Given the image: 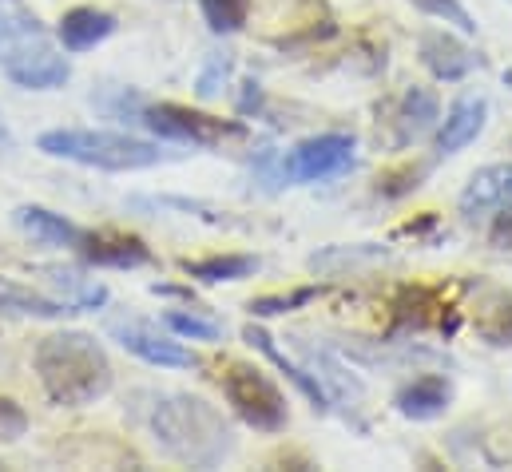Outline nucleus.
I'll return each instance as SVG.
<instances>
[{
    "instance_id": "f257e3e1",
    "label": "nucleus",
    "mask_w": 512,
    "mask_h": 472,
    "mask_svg": "<svg viewBox=\"0 0 512 472\" xmlns=\"http://www.w3.org/2000/svg\"><path fill=\"white\" fill-rule=\"evenodd\" d=\"M147 425H151L155 445L171 461L191 465V469H219L235 453V437H231V425L223 421V413L191 393L155 397Z\"/></svg>"
},
{
    "instance_id": "f03ea898",
    "label": "nucleus",
    "mask_w": 512,
    "mask_h": 472,
    "mask_svg": "<svg viewBox=\"0 0 512 472\" xmlns=\"http://www.w3.org/2000/svg\"><path fill=\"white\" fill-rule=\"evenodd\" d=\"M32 361H36V377L48 401L64 409L96 405L100 397L112 393V381H116V369L104 354V346L80 330H60V334L40 338Z\"/></svg>"
},
{
    "instance_id": "7ed1b4c3",
    "label": "nucleus",
    "mask_w": 512,
    "mask_h": 472,
    "mask_svg": "<svg viewBox=\"0 0 512 472\" xmlns=\"http://www.w3.org/2000/svg\"><path fill=\"white\" fill-rule=\"evenodd\" d=\"M36 147L52 159H68L80 167H100V171H143L171 163L175 155L163 151L151 139H135L124 131H92V127H56L36 139Z\"/></svg>"
},
{
    "instance_id": "20e7f679",
    "label": "nucleus",
    "mask_w": 512,
    "mask_h": 472,
    "mask_svg": "<svg viewBox=\"0 0 512 472\" xmlns=\"http://www.w3.org/2000/svg\"><path fill=\"white\" fill-rule=\"evenodd\" d=\"M219 385H223V397L235 409V417L247 421L251 429H258V433H282L286 429V421H290L286 393L274 385V377L262 365L227 361V369L219 373Z\"/></svg>"
},
{
    "instance_id": "39448f33",
    "label": "nucleus",
    "mask_w": 512,
    "mask_h": 472,
    "mask_svg": "<svg viewBox=\"0 0 512 472\" xmlns=\"http://www.w3.org/2000/svg\"><path fill=\"white\" fill-rule=\"evenodd\" d=\"M358 151V139L346 135V131H326V135H310L302 143H294L278 167H274V179L278 183H326V179H338L346 171H354V155Z\"/></svg>"
},
{
    "instance_id": "423d86ee",
    "label": "nucleus",
    "mask_w": 512,
    "mask_h": 472,
    "mask_svg": "<svg viewBox=\"0 0 512 472\" xmlns=\"http://www.w3.org/2000/svg\"><path fill=\"white\" fill-rule=\"evenodd\" d=\"M139 119L151 131H159L163 139L195 143V147H223V143L247 139V123L243 119H219L211 112L187 108V104H143Z\"/></svg>"
},
{
    "instance_id": "0eeeda50",
    "label": "nucleus",
    "mask_w": 512,
    "mask_h": 472,
    "mask_svg": "<svg viewBox=\"0 0 512 472\" xmlns=\"http://www.w3.org/2000/svg\"><path fill=\"white\" fill-rule=\"evenodd\" d=\"M0 68L16 88H28V92H52V88H64L72 80V64L52 48L48 32L4 48L0 52Z\"/></svg>"
},
{
    "instance_id": "6e6552de",
    "label": "nucleus",
    "mask_w": 512,
    "mask_h": 472,
    "mask_svg": "<svg viewBox=\"0 0 512 472\" xmlns=\"http://www.w3.org/2000/svg\"><path fill=\"white\" fill-rule=\"evenodd\" d=\"M302 350V369L318 381V389L326 393V405H338L358 429H362V405H366V389L362 381L330 354V350H314V346H298Z\"/></svg>"
},
{
    "instance_id": "1a4fd4ad",
    "label": "nucleus",
    "mask_w": 512,
    "mask_h": 472,
    "mask_svg": "<svg viewBox=\"0 0 512 472\" xmlns=\"http://www.w3.org/2000/svg\"><path fill=\"white\" fill-rule=\"evenodd\" d=\"M112 338L135 354L147 365H163V369H191L199 365V354H191L183 342L159 334L151 322H139V318H128V322H112Z\"/></svg>"
},
{
    "instance_id": "9d476101",
    "label": "nucleus",
    "mask_w": 512,
    "mask_h": 472,
    "mask_svg": "<svg viewBox=\"0 0 512 472\" xmlns=\"http://www.w3.org/2000/svg\"><path fill=\"white\" fill-rule=\"evenodd\" d=\"M76 250L84 254V262L92 266H108V270H135L151 262V246L131 231L116 227H100V231H80Z\"/></svg>"
},
{
    "instance_id": "9b49d317",
    "label": "nucleus",
    "mask_w": 512,
    "mask_h": 472,
    "mask_svg": "<svg viewBox=\"0 0 512 472\" xmlns=\"http://www.w3.org/2000/svg\"><path fill=\"white\" fill-rule=\"evenodd\" d=\"M417 48H421V64L429 68V76L433 80H445V84H457V80H465L469 72L481 68V56L465 40H457L453 32H445V28L421 32Z\"/></svg>"
},
{
    "instance_id": "f8f14e48",
    "label": "nucleus",
    "mask_w": 512,
    "mask_h": 472,
    "mask_svg": "<svg viewBox=\"0 0 512 472\" xmlns=\"http://www.w3.org/2000/svg\"><path fill=\"white\" fill-rule=\"evenodd\" d=\"M393 405L409 421H437L453 405V381L445 373H421L393 393Z\"/></svg>"
},
{
    "instance_id": "ddd939ff",
    "label": "nucleus",
    "mask_w": 512,
    "mask_h": 472,
    "mask_svg": "<svg viewBox=\"0 0 512 472\" xmlns=\"http://www.w3.org/2000/svg\"><path fill=\"white\" fill-rule=\"evenodd\" d=\"M485 123H489V100H485V96H461V100L449 108L441 131H437V159L465 151V147L485 131Z\"/></svg>"
},
{
    "instance_id": "4468645a",
    "label": "nucleus",
    "mask_w": 512,
    "mask_h": 472,
    "mask_svg": "<svg viewBox=\"0 0 512 472\" xmlns=\"http://www.w3.org/2000/svg\"><path fill=\"white\" fill-rule=\"evenodd\" d=\"M445 310H449V294L441 286H425V282L401 286V294L393 298V318L405 330H429V326L445 330Z\"/></svg>"
},
{
    "instance_id": "2eb2a0df",
    "label": "nucleus",
    "mask_w": 512,
    "mask_h": 472,
    "mask_svg": "<svg viewBox=\"0 0 512 472\" xmlns=\"http://www.w3.org/2000/svg\"><path fill=\"white\" fill-rule=\"evenodd\" d=\"M505 203H512V163L481 167L461 191V215L465 219H481V215H489Z\"/></svg>"
},
{
    "instance_id": "dca6fc26",
    "label": "nucleus",
    "mask_w": 512,
    "mask_h": 472,
    "mask_svg": "<svg viewBox=\"0 0 512 472\" xmlns=\"http://www.w3.org/2000/svg\"><path fill=\"white\" fill-rule=\"evenodd\" d=\"M116 16L104 12V8H92V4H80V8H68L56 24V40L64 44V52H88L96 44H104L112 32H116Z\"/></svg>"
},
{
    "instance_id": "f3484780",
    "label": "nucleus",
    "mask_w": 512,
    "mask_h": 472,
    "mask_svg": "<svg viewBox=\"0 0 512 472\" xmlns=\"http://www.w3.org/2000/svg\"><path fill=\"white\" fill-rule=\"evenodd\" d=\"M469 322H473V330H477L481 342H489V346H497V350L512 346V290L481 286Z\"/></svg>"
},
{
    "instance_id": "a211bd4d",
    "label": "nucleus",
    "mask_w": 512,
    "mask_h": 472,
    "mask_svg": "<svg viewBox=\"0 0 512 472\" xmlns=\"http://www.w3.org/2000/svg\"><path fill=\"white\" fill-rule=\"evenodd\" d=\"M437 119H441V104H437L433 88H421V84L405 88V96L393 108V143L405 147V143L421 139L425 131L437 127Z\"/></svg>"
},
{
    "instance_id": "6ab92c4d",
    "label": "nucleus",
    "mask_w": 512,
    "mask_h": 472,
    "mask_svg": "<svg viewBox=\"0 0 512 472\" xmlns=\"http://www.w3.org/2000/svg\"><path fill=\"white\" fill-rule=\"evenodd\" d=\"M72 314L60 298L36 294L32 286H20L12 278H0V318H36V322H60Z\"/></svg>"
},
{
    "instance_id": "aec40b11",
    "label": "nucleus",
    "mask_w": 512,
    "mask_h": 472,
    "mask_svg": "<svg viewBox=\"0 0 512 472\" xmlns=\"http://www.w3.org/2000/svg\"><path fill=\"white\" fill-rule=\"evenodd\" d=\"M16 227L24 231L28 238H36L40 246H76V238H80V227L76 223H68L64 215H56V211H48V207H36V203H24V207H16Z\"/></svg>"
},
{
    "instance_id": "412c9836",
    "label": "nucleus",
    "mask_w": 512,
    "mask_h": 472,
    "mask_svg": "<svg viewBox=\"0 0 512 472\" xmlns=\"http://www.w3.org/2000/svg\"><path fill=\"white\" fill-rule=\"evenodd\" d=\"M179 270L187 274V278H195V282H207V286H215V282H239V278H251L258 270V258L255 254H211V258H183L179 262Z\"/></svg>"
},
{
    "instance_id": "4be33fe9",
    "label": "nucleus",
    "mask_w": 512,
    "mask_h": 472,
    "mask_svg": "<svg viewBox=\"0 0 512 472\" xmlns=\"http://www.w3.org/2000/svg\"><path fill=\"white\" fill-rule=\"evenodd\" d=\"M243 338H247V342H251L262 357H270V361H274V365H278V369H282V373H286V377H290V381H294V385H298V389L310 397V405H314L318 413H326V409H330V405H326V393L318 389V381H314V377H310V373H306L298 361H290V357L282 354V350L274 346V338H270L262 326H247V330H243Z\"/></svg>"
},
{
    "instance_id": "5701e85b",
    "label": "nucleus",
    "mask_w": 512,
    "mask_h": 472,
    "mask_svg": "<svg viewBox=\"0 0 512 472\" xmlns=\"http://www.w3.org/2000/svg\"><path fill=\"white\" fill-rule=\"evenodd\" d=\"M48 278L60 286V302L76 314V310H96V306H104L108 302V286H100V282H84L80 274H72V270H48Z\"/></svg>"
},
{
    "instance_id": "b1692460",
    "label": "nucleus",
    "mask_w": 512,
    "mask_h": 472,
    "mask_svg": "<svg viewBox=\"0 0 512 472\" xmlns=\"http://www.w3.org/2000/svg\"><path fill=\"white\" fill-rule=\"evenodd\" d=\"M199 8H203L207 28L219 32V36L239 32L247 24V16H251V0H199Z\"/></svg>"
},
{
    "instance_id": "393cba45",
    "label": "nucleus",
    "mask_w": 512,
    "mask_h": 472,
    "mask_svg": "<svg viewBox=\"0 0 512 472\" xmlns=\"http://www.w3.org/2000/svg\"><path fill=\"white\" fill-rule=\"evenodd\" d=\"M163 326L179 338H195V342H219L223 338V322L207 318V314H187V310H167Z\"/></svg>"
},
{
    "instance_id": "a878e982",
    "label": "nucleus",
    "mask_w": 512,
    "mask_h": 472,
    "mask_svg": "<svg viewBox=\"0 0 512 472\" xmlns=\"http://www.w3.org/2000/svg\"><path fill=\"white\" fill-rule=\"evenodd\" d=\"M425 163H397V167H385L382 175H378V195L382 199H405V195H413L417 187H421V179H425Z\"/></svg>"
},
{
    "instance_id": "bb28decb",
    "label": "nucleus",
    "mask_w": 512,
    "mask_h": 472,
    "mask_svg": "<svg viewBox=\"0 0 512 472\" xmlns=\"http://www.w3.org/2000/svg\"><path fill=\"white\" fill-rule=\"evenodd\" d=\"M318 294H322L318 286H302V290H290V294H266V298L251 302V314L255 318H274V314H286V310H298V306L314 302Z\"/></svg>"
},
{
    "instance_id": "cd10ccee",
    "label": "nucleus",
    "mask_w": 512,
    "mask_h": 472,
    "mask_svg": "<svg viewBox=\"0 0 512 472\" xmlns=\"http://www.w3.org/2000/svg\"><path fill=\"white\" fill-rule=\"evenodd\" d=\"M231 68H235V56L231 52H211L207 56V64H203V72H199V96L203 100H211V96H219L223 88H227V80H231Z\"/></svg>"
},
{
    "instance_id": "c85d7f7f",
    "label": "nucleus",
    "mask_w": 512,
    "mask_h": 472,
    "mask_svg": "<svg viewBox=\"0 0 512 472\" xmlns=\"http://www.w3.org/2000/svg\"><path fill=\"white\" fill-rule=\"evenodd\" d=\"M40 32H44V24L32 12H20V8L0 12V52L20 44V40H28V36H40Z\"/></svg>"
},
{
    "instance_id": "c756f323",
    "label": "nucleus",
    "mask_w": 512,
    "mask_h": 472,
    "mask_svg": "<svg viewBox=\"0 0 512 472\" xmlns=\"http://www.w3.org/2000/svg\"><path fill=\"white\" fill-rule=\"evenodd\" d=\"M425 16H433V20H445V24H453L457 32H465V36H473L477 32V20L469 16V8L461 4V0H413Z\"/></svg>"
},
{
    "instance_id": "7c9ffc66",
    "label": "nucleus",
    "mask_w": 512,
    "mask_h": 472,
    "mask_svg": "<svg viewBox=\"0 0 512 472\" xmlns=\"http://www.w3.org/2000/svg\"><path fill=\"white\" fill-rule=\"evenodd\" d=\"M24 433H28V413L12 397H0V441H20Z\"/></svg>"
},
{
    "instance_id": "2f4dec72",
    "label": "nucleus",
    "mask_w": 512,
    "mask_h": 472,
    "mask_svg": "<svg viewBox=\"0 0 512 472\" xmlns=\"http://www.w3.org/2000/svg\"><path fill=\"white\" fill-rule=\"evenodd\" d=\"M489 242H493L497 250H512V203L497 207V219H493V227H489Z\"/></svg>"
},
{
    "instance_id": "473e14b6",
    "label": "nucleus",
    "mask_w": 512,
    "mask_h": 472,
    "mask_svg": "<svg viewBox=\"0 0 512 472\" xmlns=\"http://www.w3.org/2000/svg\"><path fill=\"white\" fill-rule=\"evenodd\" d=\"M429 227H437V215H425V219H421V223H401V227H397V235H421V231H429Z\"/></svg>"
},
{
    "instance_id": "72a5a7b5",
    "label": "nucleus",
    "mask_w": 512,
    "mask_h": 472,
    "mask_svg": "<svg viewBox=\"0 0 512 472\" xmlns=\"http://www.w3.org/2000/svg\"><path fill=\"white\" fill-rule=\"evenodd\" d=\"M16 147V139H12V131H8V123L0 116V159H8V151Z\"/></svg>"
},
{
    "instance_id": "f704fd0d",
    "label": "nucleus",
    "mask_w": 512,
    "mask_h": 472,
    "mask_svg": "<svg viewBox=\"0 0 512 472\" xmlns=\"http://www.w3.org/2000/svg\"><path fill=\"white\" fill-rule=\"evenodd\" d=\"M505 84H509V88H512V68H509V72H505Z\"/></svg>"
}]
</instances>
